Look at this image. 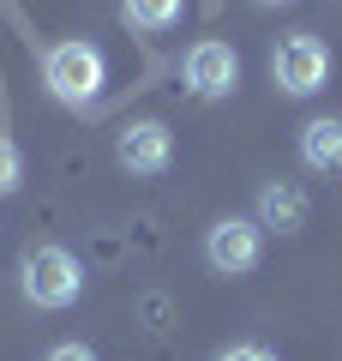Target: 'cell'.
Here are the masks:
<instances>
[{
    "mask_svg": "<svg viewBox=\"0 0 342 361\" xmlns=\"http://www.w3.org/2000/svg\"><path fill=\"white\" fill-rule=\"evenodd\" d=\"M42 85L54 90V103L90 109L102 97V85H108V61H102V49L84 42V37L54 42V49H42Z\"/></svg>",
    "mask_w": 342,
    "mask_h": 361,
    "instance_id": "cell-1",
    "label": "cell"
},
{
    "mask_svg": "<svg viewBox=\"0 0 342 361\" xmlns=\"http://www.w3.org/2000/svg\"><path fill=\"white\" fill-rule=\"evenodd\" d=\"M18 289H25L30 307L61 313V307H72V301L84 295V265H78L66 247H54V241L25 247V259H18Z\"/></svg>",
    "mask_w": 342,
    "mask_h": 361,
    "instance_id": "cell-2",
    "label": "cell"
},
{
    "mask_svg": "<svg viewBox=\"0 0 342 361\" xmlns=\"http://www.w3.org/2000/svg\"><path fill=\"white\" fill-rule=\"evenodd\" d=\"M270 78L282 85V97H312V90L330 85V49L312 30H294L270 49Z\"/></svg>",
    "mask_w": 342,
    "mask_h": 361,
    "instance_id": "cell-3",
    "label": "cell"
},
{
    "mask_svg": "<svg viewBox=\"0 0 342 361\" xmlns=\"http://www.w3.org/2000/svg\"><path fill=\"white\" fill-rule=\"evenodd\" d=\"M204 259L216 277H246L265 259V223L258 217H216L204 229Z\"/></svg>",
    "mask_w": 342,
    "mask_h": 361,
    "instance_id": "cell-4",
    "label": "cell"
},
{
    "mask_svg": "<svg viewBox=\"0 0 342 361\" xmlns=\"http://www.w3.org/2000/svg\"><path fill=\"white\" fill-rule=\"evenodd\" d=\"M180 78H186L192 97H204V103H222V97H234V85H241V54L228 49V42H192L186 61H180Z\"/></svg>",
    "mask_w": 342,
    "mask_h": 361,
    "instance_id": "cell-5",
    "label": "cell"
},
{
    "mask_svg": "<svg viewBox=\"0 0 342 361\" xmlns=\"http://www.w3.org/2000/svg\"><path fill=\"white\" fill-rule=\"evenodd\" d=\"M114 163L127 169V175H163L175 163V133H168V121H132L114 139Z\"/></svg>",
    "mask_w": 342,
    "mask_h": 361,
    "instance_id": "cell-6",
    "label": "cell"
},
{
    "mask_svg": "<svg viewBox=\"0 0 342 361\" xmlns=\"http://www.w3.org/2000/svg\"><path fill=\"white\" fill-rule=\"evenodd\" d=\"M306 193L294 187V180H265L258 187V223L265 229H277V235H300L306 229Z\"/></svg>",
    "mask_w": 342,
    "mask_h": 361,
    "instance_id": "cell-7",
    "label": "cell"
},
{
    "mask_svg": "<svg viewBox=\"0 0 342 361\" xmlns=\"http://www.w3.org/2000/svg\"><path fill=\"white\" fill-rule=\"evenodd\" d=\"M300 163L312 175H342V115H318L300 127Z\"/></svg>",
    "mask_w": 342,
    "mask_h": 361,
    "instance_id": "cell-8",
    "label": "cell"
},
{
    "mask_svg": "<svg viewBox=\"0 0 342 361\" xmlns=\"http://www.w3.org/2000/svg\"><path fill=\"white\" fill-rule=\"evenodd\" d=\"M180 13H186V0H120V18H127L132 30H144V37L175 30Z\"/></svg>",
    "mask_w": 342,
    "mask_h": 361,
    "instance_id": "cell-9",
    "label": "cell"
},
{
    "mask_svg": "<svg viewBox=\"0 0 342 361\" xmlns=\"http://www.w3.org/2000/svg\"><path fill=\"white\" fill-rule=\"evenodd\" d=\"M18 180H25V157H18V145L0 133V199L18 193Z\"/></svg>",
    "mask_w": 342,
    "mask_h": 361,
    "instance_id": "cell-10",
    "label": "cell"
},
{
    "mask_svg": "<svg viewBox=\"0 0 342 361\" xmlns=\"http://www.w3.org/2000/svg\"><path fill=\"white\" fill-rule=\"evenodd\" d=\"M210 361H277V355H270L265 343H228V349H216Z\"/></svg>",
    "mask_w": 342,
    "mask_h": 361,
    "instance_id": "cell-11",
    "label": "cell"
},
{
    "mask_svg": "<svg viewBox=\"0 0 342 361\" xmlns=\"http://www.w3.org/2000/svg\"><path fill=\"white\" fill-rule=\"evenodd\" d=\"M42 361H96V349H84V343H54Z\"/></svg>",
    "mask_w": 342,
    "mask_h": 361,
    "instance_id": "cell-12",
    "label": "cell"
},
{
    "mask_svg": "<svg viewBox=\"0 0 342 361\" xmlns=\"http://www.w3.org/2000/svg\"><path fill=\"white\" fill-rule=\"evenodd\" d=\"M258 6H289V0H258Z\"/></svg>",
    "mask_w": 342,
    "mask_h": 361,
    "instance_id": "cell-13",
    "label": "cell"
}]
</instances>
